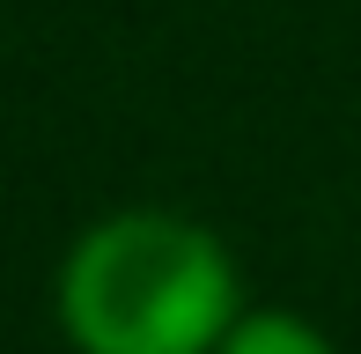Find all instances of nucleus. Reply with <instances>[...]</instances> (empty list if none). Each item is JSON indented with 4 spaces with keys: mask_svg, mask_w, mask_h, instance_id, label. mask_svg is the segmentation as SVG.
<instances>
[{
    "mask_svg": "<svg viewBox=\"0 0 361 354\" xmlns=\"http://www.w3.org/2000/svg\"><path fill=\"white\" fill-rule=\"evenodd\" d=\"M236 317L221 236L162 207L104 214L59 266V332L74 354H214Z\"/></svg>",
    "mask_w": 361,
    "mask_h": 354,
    "instance_id": "nucleus-1",
    "label": "nucleus"
},
{
    "mask_svg": "<svg viewBox=\"0 0 361 354\" xmlns=\"http://www.w3.org/2000/svg\"><path fill=\"white\" fill-rule=\"evenodd\" d=\"M214 354H339V347L324 340L310 317H295V310H251V317L228 325V340Z\"/></svg>",
    "mask_w": 361,
    "mask_h": 354,
    "instance_id": "nucleus-2",
    "label": "nucleus"
}]
</instances>
